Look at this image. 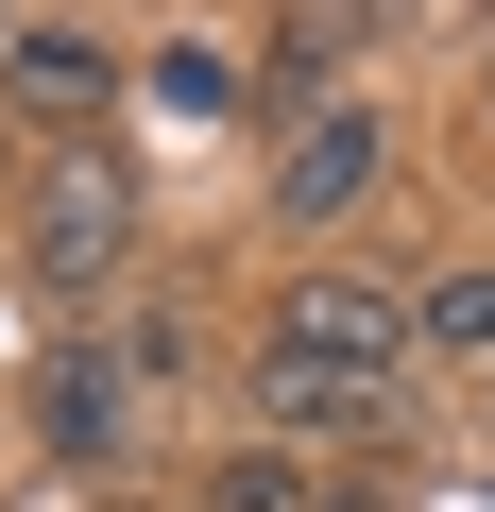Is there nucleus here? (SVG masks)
<instances>
[{"mask_svg": "<svg viewBox=\"0 0 495 512\" xmlns=\"http://www.w3.org/2000/svg\"><path fill=\"white\" fill-rule=\"evenodd\" d=\"M257 410L274 444H376L410 410V291H359V274H308L274 325H257Z\"/></svg>", "mask_w": 495, "mask_h": 512, "instance_id": "1", "label": "nucleus"}, {"mask_svg": "<svg viewBox=\"0 0 495 512\" xmlns=\"http://www.w3.org/2000/svg\"><path fill=\"white\" fill-rule=\"evenodd\" d=\"M120 256H137V188L103 154H69L35 188V291H120Z\"/></svg>", "mask_w": 495, "mask_h": 512, "instance_id": "2", "label": "nucleus"}, {"mask_svg": "<svg viewBox=\"0 0 495 512\" xmlns=\"http://www.w3.org/2000/svg\"><path fill=\"white\" fill-rule=\"evenodd\" d=\"M137 427V359L120 342H35V444L52 461H120Z\"/></svg>", "mask_w": 495, "mask_h": 512, "instance_id": "3", "label": "nucleus"}, {"mask_svg": "<svg viewBox=\"0 0 495 512\" xmlns=\"http://www.w3.org/2000/svg\"><path fill=\"white\" fill-rule=\"evenodd\" d=\"M0 103H18V120H103L120 103V52L86 18H0Z\"/></svg>", "mask_w": 495, "mask_h": 512, "instance_id": "4", "label": "nucleus"}, {"mask_svg": "<svg viewBox=\"0 0 495 512\" xmlns=\"http://www.w3.org/2000/svg\"><path fill=\"white\" fill-rule=\"evenodd\" d=\"M376 188H393V137H376L359 103H325V120H291V154H274V205H291V222H359Z\"/></svg>", "mask_w": 495, "mask_h": 512, "instance_id": "5", "label": "nucleus"}, {"mask_svg": "<svg viewBox=\"0 0 495 512\" xmlns=\"http://www.w3.org/2000/svg\"><path fill=\"white\" fill-rule=\"evenodd\" d=\"M410 342H444V359H478V376H495V256H461V274H427V291H410Z\"/></svg>", "mask_w": 495, "mask_h": 512, "instance_id": "6", "label": "nucleus"}, {"mask_svg": "<svg viewBox=\"0 0 495 512\" xmlns=\"http://www.w3.org/2000/svg\"><path fill=\"white\" fill-rule=\"evenodd\" d=\"M342 52H359V18H274V52H257V69L291 86V120H325V103H342Z\"/></svg>", "mask_w": 495, "mask_h": 512, "instance_id": "7", "label": "nucleus"}, {"mask_svg": "<svg viewBox=\"0 0 495 512\" xmlns=\"http://www.w3.org/2000/svg\"><path fill=\"white\" fill-rule=\"evenodd\" d=\"M205 512H325V478L291 444H239V461H205Z\"/></svg>", "mask_w": 495, "mask_h": 512, "instance_id": "8", "label": "nucleus"}, {"mask_svg": "<svg viewBox=\"0 0 495 512\" xmlns=\"http://www.w3.org/2000/svg\"><path fill=\"white\" fill-rule=\"evenodd\" d=\"M137 86H154L171 120H222V103H239V52H222V35H171V52H154Z\"/></svg>", "mask_w": 495, "mask_h": 512, "instance_id": "9", "label": "nucleus"}, {"mask_svg": "<svg viewBox=\"0 0 495 512\" xmlns=\"http://www.w3.org/2000/svg\"><path fill=\"white\" fill-rule=\"evenodd\" d=\"M478 103H495V69H478Z\"/></svg>", "mask_w": 495, "mask_h": 512, "instance_id": "10", "label": "nucleus"}]
</instances>
